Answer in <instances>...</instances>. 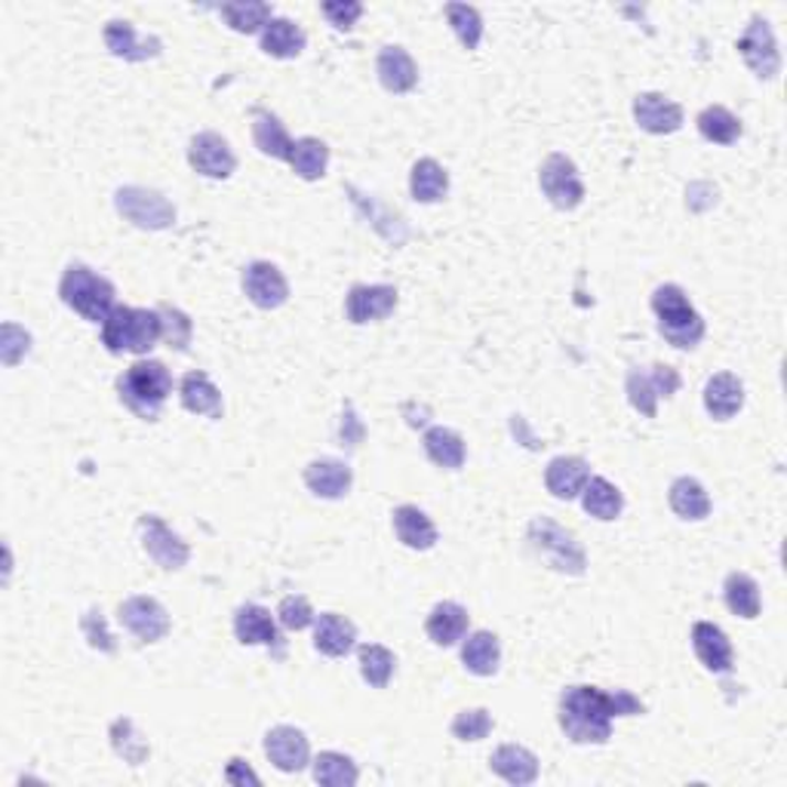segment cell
Returning <instances> with one entry per match:
<instances>
[{
	"label": "cell",
	"instance_id": "cell-13",
	"mask_svg": "<svg viewBox=\"0 0 787 787\" xmlns=\"http://www.w3.org/2000/svg\"><path fill=\"white\" fill-rule=\"evenodd\" d=\"M188 163L206 179H228L237 167V158L219 132H198L188 145Z\"/></svg>",
	"mask_w": 787,
	"mask_h": 787
},
{
	"label": "cell",
	"instance_id": "cell-35",
	"mask_svg": "<svg viewBox=\"0 0 787 787\" xmlns=\"http://www.w3.org/2000/svg\"><path fill=\"white\" fill-rule=\"evenodd\" d=\"M222 19L228 22V29H234L237 34H256L265 31V25L272 22V7L262 3V0H231L222 10Z\"/></svg>",
	"mask_w": 787,
	"mask_h": 787
},
{
	"label": "cell",
	"instance_id": "cell-51",
	"mask_svg": "<svg viewBox=\"0 0 787 787\" xmlns=\"http://www.w3.org/2000/svg\"><path fill=\"white\" fill-rule=\"evenodd\" d=\"M225 778H228L231 785H246V781H249V785H258V775L246 766L244 759H231Z\"/></svg>",
	"mask_w": 787,
	"mask_h": 787
},
{
	"label": "cell",
	"instance_id": "cell-40",
	"mask_svg": "<svg viewBox=\"0 0 787 787\" xmlns=\"http://www.w3.org/2000/svg\"><path fill=\"white\" fill-rule=\"evenodd\" d=\"M358 763L336 751H323L315 759V781L327 787H354L358 785Z\"/></svg>",
	"mask_w": 787,
	"mask_h": 787
},
{
	"label": "cell",
	"instance_id": "cell-12",
	"mask_svg": "<svg viewBox=\"0 0 787 787\" xmlns=\"http://www.w3.org/2000/svg\"><path fill=\"white\" fill-rule=\"evenodd\" d=\"M120 621L142 644H158L170 634V613L155 597H129L120 603Z\"/></svg>",
	"mask_w": 787,
	"mask_h": 787
},
{
	"label": "cell",
	"instance_id": "cell-4",
	"mask_svg": "<svg viewBox=\"0 0 787 787\" xmlns=\"http://www.w3.org/2000/svg\"><path fill=\"white\" fill-rule=\"evenodd\" d=\"M59 296L72 308L74 315H81L89 323H105V317L115 311V287L86 265H72L62 274Z\"/></svg>",
	"mask_w": 787,
	"mask_h": 787
},
{
	"label": "cell",
	"instance_id": "cell-2",
	"mask_svg": "<svg viewBox=\"0 0 787 787\" xmlns=\"http://www.w3.org/2000/svg\"><path fill=\"white\" fill-rule=\"evenodd\" d=\"M163 339V320L158 311L148 308H127L117 305L102 323V344L111 354H148Z\"/></svg>",
	"mask_w": 787,
	"mask_h": 787
},
{
	"label": "cell",
	"instance_id": "cell-44",
	"mask_svg": "<svg viewBox=\"0 0 787 787\" xmlns=\"http://www.w3.org/2000/svg\"><path fill=\"white\" fill-rule=\"evenodd\" d=\"M489 732H492V716L483 708H474V711H461L453 720V735L458 742H483Z\"/></svg>",
	"mask_w": 787,
	"mask_h": 787
},
{
	"label": "cell",
	"instance_id": "cell-27",
	"mask_svg": "<svg viewBox=\"0 0 787 787\" xmlns=\"http://www.w3.org/2000/svg\"><path fill=\"white\" fill-rule=\"evenodd\" d=\"M425 634L430 637V644L456 646L468 634V609L449 600L437 603L425 621Z\"/></svg>",
	"mask_w": 787,
	"mask_h": 787
},
{
	"label": "cell",
	"instance_id": "cell-14",
	"mask_svg": "<svg viewBox=\"0 0 787 787\" xmlns=\"http://www.w3.org/2000/svg\"><path fill=\"white\" fill-rule=\"evenodd\" d=\"M244 289L246 299L253 301L256 308H262V311H274V308H280L289 299L287 277L272 262H253L244 272Z\"/></svg>",
	"mask_w": 787,
	"mask_h": 787
},
{
	"label": "cell",
	"instance_id": "cell-26",
	"mask_svg": "<svg viewBox=\"0 0 787 787\" xmlns=\"http://www.w3.org/2000/svg\"><path fill=\"white\" fill-rule=\"evenodd\" d=\"M234 634H237V640L244 646H274L280 640L272 613L265 606H256V603H246V606L237 609Z\"/></svg>",
	"mask_w": 787,
	"mask_h": 787
},
{
	"label": "cell",
	"instance_id": "cell-16",
	"mask_svg": "<svg viewBox=\"0 0 787 787\" xmlns=\"http://www.w3.org/2000/svg\"><path fill=\"white\" fill-rule=\"evenodd\" d=\"M397 308V289L387 287V284H375V287H354L348 293L344 301V315L351 323H375V320H385L391 311Z\"/></svg>",
	"mask_w": 787,
	"mask_h": 787
},
{
	"label": "cell",
	"instance_id": "cell-47",
	"mask_svg": "<svg viewBox=\"0 0 787 787\" xmlns=\"http://www.w3.org/2000/svg\"><path fill=\"white\" fill-rule=\"evenodd\" d=\"M31 351V336L22 327L15 323H3V332H0V358L7 366H15L19 360L25 358Z\"/></svg>",
	"mask_w": 787,
	"mask_h": 787
},
{
	"label": "cell",
	"instance_id": "cell-7",
	"mask_svg": "<svg viewBox=\"0 0 787 787\" xmlns=\"http://www.w3.org/2000/svg\"><path fill=\"white\" fill-rule=\"evenodd\" d=\"M115 206L117 213L124 215L127 222H132L136 228L163 231L176 222V206L160 191H151V188H120L115 194Z\"/></svg>",
	"mask_w": 787,
	"mask_h": 787
},
{
	"label": "cell",
	"instance_id": "cell-36",
	"mask_svg": "<svg viewBox=\"0 0 787 787\" xmlns=\"http://www.w3.org/2000/svg\"><path fill=\"white\" fill-rule=\"evenodd\" d=\"M582 504H585L587 514L597 517V520H616L625 508V499L606 477H591L587 487L582 489Z\"/></svg>",
	"mask_w": 787,
	"mask_h": 787
},
{
	"label": "cell",
	"instance_id": "cell-5",
	"mask_svg": "<svg viewBox=\"0 0 787 787\" xmlns=\"http://www.w3.org/2000/svg\"><path fill=\"white\" fill-rule=\"evenodd\" d=\"M652 311L659 317L661 336L673 344V348H695L704 339V320L702 315L692 308V301L687 299V293L673 284H664L652 293Z\"/></svg>",
	"mask_w": 787,
	"mask_h": 787
},
{
	"label": "cell",
	"instance_id": "cell-15",
	"mask_svg": "<svg viewBox=\"0 0 787 787\" xmlns=\"http://www.w3.org/2000/svg\"><path fill=\"white\" fill-rule=\"evenodd\" d=\"M265 754L280 773H301L311 759V747L305 732L296 726H274L265 735Z\"/></svg>",
	"mask_w": 787,
	"mask_h": 787
},
{
	"label": "cell",
	"instance_id": "cell-38",
	"mask_svg": "<svg viewBox=\"0 0 787 787\" xmlns=\"http://www.w3.org/2000/svg\"><path fill=\"white\" fill-rule=\"evenodd\" d=\"M289 163H293L296 176H301L305 182H315V179H320V176L327 172L330 148H327V142L315 139V136H305L299 142H293V158H289Z\"/></svg>",
	"mask_w": 787,
	"mask_h": 787
},
{
	"label": "cell",
	"instance_id": "cell-32",
	"mask_svg": "<svg viewBox=\"0 0 787 787\" xmlns=\"http://www.w3.org/2000/svg\"><path fill=\"white\" fill-rule=\"evenodd\" d=\"M253 139H256V148L265 155V158H274V160L293 158V139H289L287 127H284L274 115H268V111H256V120H253Z\"/></svg>",
	"mask_w": 787,
	"mask_h": 787
},
{
	"label": "cell",
	"instance_id": "cell-9",
	"mask_svg": "<svg viewBox=\"0 0 787 787\" xmlns=\"http://www.w3.org/2000/svg\"><path fill=\"white\" fill-rule=\"evenodd\" d=\"M680 387V373L671 366H652V373L644 370H630L628 373V401L637 413L646 418H656L661 397H673Z\"/></svg>",
	"mask_w": 787,
	"mask_h": 787
},
{
	"label": "cell",
	"instance_id": "cell-24",
	"mask_svg": "<svg viewBox=\"0 0 787 787\" xmlns=\"http://www.w3.org/2000/svg\"><path fill=\"white\" fill-rule=\"evenodd\" d=\"M375 72H379V81L387 93H410L418 84V65L403 46H385L379 53Z\"/></svg>",
	"mask_w": 787,
	"mask_h": 787
},
{
	"label": "cell",
	"instance_id": "cell-39",
	"mask_svg": "<svg viewBox=\"0 0 787 787\" xmlns=\"http://www.w3.org/2000/svg\"><path fill=\"white\" fill-rule=\"evenodd\" d=\"M699 132L708 142L732 145L738 142V136H742V120L732 115L730 108L711 105V108H704L702 115H699Z\"/></svg>",
	"mask_w": 787,
	"mask_h": 787
},
{
	"label": "cell",
	"instance_id": "cell-29",
	"mask_svg": "<svg viewBox=\"0 0 787 787\" xmlns=\"http://www.w3.org/2000/svg\"><path fill=\"white\" fill-rule=\"evenodd\" d=\"M179 397H182V406L188 413L210 415V418L222 415V394L206 373H188L179 385Z\"/></svg>",
	"mask_w": 787,
	"mask_h": 787
},
{
	"label": "cell",
	"instance_id": "cell-30",
	"mask_svg": "<svg viewBox=\"0 0 787 787\" xmlns=\"http://www.w3.org/2000/svg\"><path fill=\"white\" fill-rule=\"evenodd\" d=\"M461 661H465V668H468L474 677H492V673L499 671L501 661L499 637L489 634V630L471 634V637L465 640V646H461Z\"/></svg>",
	"mask_w": 787,
	"mask_h": 787
},
{
	"label": "cell",
	"instance_id": "cell-18",
	"mask_svg": "<svg viewBox=\"0 0 787 787\" xmlns=\"http://www.w3.org/2000/svg\"><path fill=\"white\" fill-rule=\"evenodd\" d=\"M591 480V468H587L585 458L578 456H560L547 465L544 471V487L554 499L573 501L582 496V489L587 487Z\"/></svg>",
	"mask_w": 787,
	"mask_h": 787
},
{
	"label": "cell",
	"instance_id": "cell-37",
	"mask_svg": "<svg viewBox=\"0 0 787 787\" xmlns=\"http://www.w3.org/2000/svg\"><path fill=\"white\" fill-rule=\"evenodd\" d=\"M425 453L434 465H440L446 471H458L465 465V440L449 428L425 430Z\"/></svg>",
	"mask_w": 787,
	"mask_h": 787
},
{
	"label": "cell",
	"instance_id": "cell-21",
	"mask_svg": "<svg viewBox=\"0 0 787 787\" xmlns=\"http://www.w3.org/2000/svg\"><path fill=\"white\" fill-rule=\"evenodd\" d=\"M745 406V385L732 373H716L704 385V410L714 415L716 422H730L732 415L742 413Z\"/></svg>",
	"mask_w": 787,
	"mask_h": 787
},
{
	"label": "cell",
	"instance_id": "cell-45",
	"mask_svg": "<svg viewBox=\"0 0 787 787\" xmlns=\"http://www.w3.org/2000/svg\"><path fill=\"white\" fill-rule=\"evenodd\" d=\"M158 315L163 320V339H167V344L176 348V351H185L188 342H191V330H194L188 315H182L179 308H170V305H160Z\"/></svg>",
	"mask_w": 787,
	"mask_h": 787
},
{
	"label": "cell",
	"instance_id": "cell-42",
	"mask_svg": "<svg viewBox=\"0 0 787 787\" xmlns=\"http://www.w3.org/2000/svg\"><path fill=\"white\" fill-rule=\"evenodd\" d=\"M394 668H397V659H394L391 649L379 644L360 646V673H363V680L370 687L385 689L391 683V677H394Z\"/></svg>",
	"mask_w": 787,
	"mask_h": 787
},
{
	"label": "cell",
	"instance_id": "cell-41",
	"mask_svg": "<svg viewBox=\"0 0 787 787\" xmlns=\"http://www.w3.org/2000/svg\"><path fill=\"white\" fill-rule=\"evenodd\" d=\"M723 597H726V606H730L735 616L742 618H757L759 616V587L757 582L745 573H732L723 585Z\"/></svg>",
	"mask_w": 787,
	"mask_h": 787
},
{
	"label": "cell",
	"instance_id": "cell-6",
	"mask_svg": "<svg viewBox=\"0 0 787 787\" xmlns=\"http://www.w3.org/2000/svg\"><path fill=\"white\" fill-rule=\"evenodd\" d=\"M527 542H530L532 551H535L551 570H557V573L582 575L587 570L585 547L578 544L573 532L563 530L551 517H535V520H532L530 532H527Z\"/></svg>",
	"mask_w": 787,
	"mask_h": 787
},
{
	"label": "cell",
	"instance_id": "cell-23",
	"mask_svg": "<svg viewBox=\"0 0 787 787\" xmlns=\"http://www.w3.org/2000/svg\"><path fill=\"white\" fill-rule=\"evenodd\" d=\"M354 640H358V628L354 621H348L339 613H323L317 618L315 628V646L317 652L330 656V659H342L354 649Z\"/></svg>",
	"mask_w": 787,
	"mask_h": 787
},
{
	"label": "cell",
	"instance_id": "cell-17",
	"mask_svg": "<svg viewBox=\"0 0 787 787\" xmlns=\"http://www.w3.org/2000/svg\"><path fill=\"white\" fill-rule=\"evenodd\" d=\"M634 120L652 136H671L683 127V108L677 102L664 99L661 93H640L634 99Z\"/></svg>",
	"mask_w": 787,
	"mask_h": 787
},
{
	"label": "cell",
	"instance_id": "cell-50",
	"mask_svg": "<svg viewBox=\"0 0 787 787\" xmlns=\"http://www.w3.org/2000/svg\"><path fill=\"white\" fill-rule=\"evenodd\" d=\"M81 628H84L86 640H89L93 649H99V652H115V637H111L108 628H105V618H102L99 609H89V613L84 616V621H81Z\"/></svg>",
	"mask_w": 787,
	"mask_h": 787
},
{
	"label": "cell",
	"instance_id": "cell-20",
	"mask_svg": "<svg viewBox=\"0 0 787 787\" xmlns=\"http://www.w3.org/2000/svg\"><path fill=\"white\" fill-rule=\"evenodd\" d=\"M351 468L336 458H317L305 468V487L315 492L317 499H342L351 489Z\"/></svg>",
	"mask_w": 787,
	"mask_h": 787
},
{
	"label": "cell",
	"instance_id": "cell-28",
	"mask_svg": "<svg viewBox=\"0 0 787 787\" xmlns=\"http://www.w3.org/2000/svg\"><path fill=\"white\" fill-rule=\"evenodd\" d=\"M394 532L406 547L413 551H428L437 544V527L430 523V517L425 511H418L415 504H401L394 511Z\"/></svg>",
	"mask_w": 787,
	"mask_h": 787
},
{
	"label": "cell",
	"instance_id": "cell-3",
	"mask_svg": "<svg viewBox=\"0 0 787 787\" xmlns=\"http://www.w3.org/2000/svg\"><path fill=\"white\" fill-rule=\"evenodd\" d=\"M172 391V375L160 360H139L127 373L117 379V394L129 413L139 418L155 422L160 415V406L167 403Z\"/></svg>",
	"mask_w": 787,
	"mask_h": 787
},
{
	"label": "cell",
	"instance_id": "cell-31",
	"mask_svg": "<svg viewBox=\"0 0 787 787\" xmlns=\"http://www.w3.org/2000/svg\"><path fill=\"white\" fill-rule=\"evenodd\" d=\"M305 31L289 19H272L262 31V50L274 59H296L305 50Z\"/></svg>",
	"mask_w": 787,
	"mask_h": 787
},
{
	"label": "cell",
	"instance_id": "cell-25",
	"mask_svg": "<svg viewBox=\"0 0 787 787\" xmlns=\"http://www.w3.org/2000/svg\"><path fill=\"white\" fill-rule=\"evenodd\" d=\"M489 769L501 775L508 785H532L539 778V757L520 745H501L489 757Z\"/></svg>",
	"mask_w": 787,
	"mask_h": 787
},
{
	"label": "cell",
	"instance_id": "cell-10",
	"mask_svg": "<svg viewBox=\"0 0 787 787\" xmlns=\"http://www.w3.org/2000/svg\"><path fill=\"white\" fill-rule=\"evenodd\" d=\"M738 53L747 62V68L763 77V81H773L781 72V53H778V43L775 34L769 29L766 19L754 15L751 25L745 29V34L738 38Z\"/></svg>",
	"mask_w": 787,
	"mask_h": 787
},
{
	"label": "cell",
	"instance_id": "cell-48",
	"mask_svg": "<svg viewBox=\"0 0 787 787\" xmlns=\"http://www.w3.org/2000/svg\"><path fill=\"white\" fill-rule=\"evenodd\" d=\"M277 616H280V625L289 630H305L311 621H315V613H311V603L305 600L301 594H293V597H284L280 606H277Z\"/></svg>",
	"mask_w": 787,
	"mask_h": 787
},
{
	"label": "cell",
	"instance_id": "cell-11",
	"mask_svg": "<svg viewBox=\"0 0 787 787\" xmlns=\"http://www.w3.org/2000/svg\"><path fill=\"white\" fill-rule=\"evenodd\" d=\"M139 532H142V547L148 557L158 563L160 570H170V573H176V570H182L188 563V557H191V547H188L176 532L160 520V517L155 514H145L142 520H139Z\"/></svg>",
	"mask_w": 787,
	"mask_h": 787
},
{
	"label": "cell",
	"instance_id": "cell-46",
	"mask_svg": "<svg viewBox=\"0 0 787 787\" xmlns=\"http://www.w3.org/2000/svg\"><path fill=\"white\" fill-rule=\"evenodd\" d=\"M111 742H115L117 754L129 759L132 766L148 757V745L132 732V723H129V720H117L115 726H111Z\"/></svg>",
	"mask_w": 787,
	"mask_h": 787
},
{
	"label": "cell",
	"instance_id": "cell-49",
	"mask_svg": "<svg viewBox=\"0 0 787 787\" xmlns=\"http://www.w3.org/2000/svg\"><path fill=\"white\" fill-rule=\"evenodd\" d=\"M320 10L330 19V25L348 31L363 15V3H358V0H327V3H320Z\"/></svg>",
	"mask_w": 787,
	"mask_h": 787
},
{
	"label": "cell",
	"instance_id": "cell-43",
	"mask_svg": "<svg viewBox=\"0 0 787 787\" xmlns=\"http://www.w3.org/2000/svg\"><path fill=\"white\" fill-rule=\"evenodd\" d=\"M446 19L449 25L456 31V38L461 41L465 50H477L480 46V38H483V19L480 13L468 7V3H449L446 7Z\"/></svg>",
	"mask_w": 787,
	"mask_h": 787
},
{
	"label": "cell",
	"instance_id": "cell-1",
	"mask_svg": "<svg viewBox=\"0 0 787 787\" xmlns=\"http://www.w3.org/2000/svg\"><path fill=\"white\" fill-rule=\"evenodd\" d=\"M634 714H644V702L625 689L603 692L597 687H570L560 699V730L575 745L609 742L613 720Z\"/></svg>",
	"mask_w": 787,
	"mask_h": 787
},
{
	"label": "cell",
	"instance_id": "cell-19",
	"mask_svg": "<svg viewBox=\"0 0 787 787\" xmlns=\"http://www.w3.org/2000/svg\"><path fill=\"white\" fill-rule=\"evenodd\" d=\"M692 649L708 671L730 673L732 671V644L730 637L723 634V628H716L711 621H699L692 628Z\"/></svg>",
	"mask_w": 787,
	"mask_h": 787
},
{
	"label": "cell",
	"instance_id": "cell-22",
	"mask_svg": "<svg viewBox=\"0 0 787 787\" xmlns=\"http://www.w3.org/2000/svg\"><path fill=\"white\" fill-rule=\"evenodd\" d=\"M105 46L115 53L117 59H127V62H145V59H155L160 53V38H139L136 29L129 22H108L105 25Z\"/></svg>",
	"mask_w": 787,
	"mask_h": 787
},
{
	"label": "cell",
	"instance_id": "cell-33",
	"mask_svg": "<svg viewBox=\"0 0 787 787\" xmlns=\"http://www.w3.org/2000/svg\"><path fill=\"white\" fill-rule=\"evenodd\" d=\"M668 501H671V511L680 520H704V517L711 514V499H708V492H704V487L695 477L673 480Z\"/></svg>",
	"mask_w": 787,
	"mask_h": 787
},
{
	"label": "cell",
	"instance_id": "cell-34",
	"mask_svg": "<svg viewBox=\"0 0 787 787\" xmlns=\"http://www.w3.org/2000/svg\"><path fill=\"white\" fill-rule=\"evenodd\" d=\"M410 191L418 203L444 201L446 191H449V176L434 158H422L410 176Z\"/></svg>",
	"mask_w": 787,
	"mask_h": 787
},
{
	"label": "cell",
	"instance_id": "cell-8",
	"mask_svg": "<svg viewBox=\"0 0 787 787\" xmlns=\"http://www.w3.org/2000/svg\"><path fill=\"white\" fill-rule=\"evenodd\" d=\"M539 185H542L544 198L557 210H575L585 201V182H582L573 160L563 158V155H551L544 160L542 170H539Z\"/></svg>",
	"mask_w": 787,
	"mask_h": 787
}]
</instances>
